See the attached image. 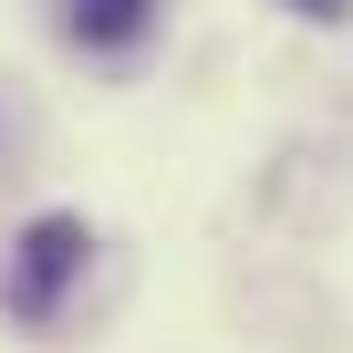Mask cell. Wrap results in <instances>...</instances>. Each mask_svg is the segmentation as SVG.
Listing matches in <instances>:
<instances>
[{
	"instance_id": "cell-1",
	"label": "cell",
	"mask_w": 353,
	"mask_h": 353,
	"mask_svg": "<svg viewBox=\"0 0 353 353\" xmlns=\"http://www.w3.org/2000/svg\"><path fill=\"white\" fill-rule=\"evenodd\" d=\"M83 260H94V229H83L73 208H42V219L11 239V270H0V301H11V322H52V312H63V291L83 281Z\"/></svg>"
},
{
	"instance_id": "cell-2",
	"label": "cell",
	"mask_w": 353,
	"mask_h": 353,
	"mask_svg": "<svg viewBox=\"0 0 353 353\" xmlns=\"http://www.w3.org/2000/svg\"><path fill=\"white\" fill-rule=\"evenodd\" d=\"M63 32L83 52H125V42L156 32V0H63Z\"/></svg>"
},
{
	"instance_id": "cell-3",
	"label": "cell",
	"mask_w": 353,
	"mask_h": 353,
	"mask_svg": "<svg viewBox=\"0 0 353 353\" xmlns=\"http://www.w3.org/2000/svg\"><path fill=\"white\" fill-rule=\"evenodd\" d=\"M291 11H343V0H291Z\"/></svg>"
}]
</instances>
